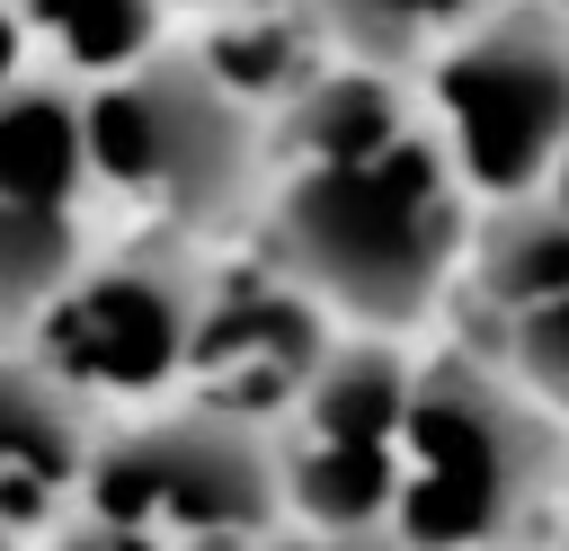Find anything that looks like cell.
Returning <instances> with one entry per match:
<instances>
[{"label": "cell", "instance_id": "4fadbf2b", "mask_svg": "<svg viewBox=\"0 0 569 551\" xmlns=\"http://www.w3.org/2000/svg\"><path fill=\"white\" fill-rule=\"evenodd\" d=\"M80 169V107H62L53 89L0 98V204H71Z\"/></svg>", "mask_w": 569, "mask_h": 551}, {"label": "cell", "instance_id": "7c38bea8", "mask_svg": "<svg viewBox=\"0 0 569 551\" xmlns=\"http://www.w3.org/2000/svg\"><path fill=\"white\" fill-rule=\"evenodd\" d=\"M276 489L293 524L365 533L391 524V444H347V435H293L276 453Z\"/></svg>", "mask_w": 569, "mask_h": 551}, {"label": "cell", "instance_id": "2e32d148", "mask_svg": "<svg viewBox=\"0 0 569 551\" xmlns=\"http://www.w3.org/2000/svg\"><path fill=\"white\" fill-rule=\"evenodd\" d=\"M489 364H498V373H507V382H516L533 409H551V418L569 427V293L507 311V320H498Z\"/></svg>", "mask_w": 569, "mask_h": 551}, {"label": "cell", "instance_id": "5bb4252c", "mask_svg": "<svg viewBox=\"0 0 569 551\" xmlns=\"http://www.w3.org/2000/svg\"><path fill=\"white\" fill-rule=\"evenodd\" d=\"M80 267L71 213L62 204H0V329L36 320Z\"/></svg>", "mask_w": 569, "mask_h": 551}, {"label": "cell", "instance_id": "9a60e30c", "mask_svg": "<svg viewBox=\"0 0 569 551\" xmlns=\"http://www.w3.org/2000/svg\"><path fill=\"white\" fill-rule=\"evenodd\" d=\"M489 0H311V18L356 53V62H418L427 44H445L462 18H480Z\"/></svg>", "mask_w": 569, "mask_h": 551}, {"label": "cell", "instance_id": "5b68a950", "mask_svg": "<svg viewBox=\"0 0 569 551\" xmlns=\"http://www.w3.org/2000/svg\"><path fill=\"white\" fill-rule=\"evenodd\" d=\"M80 151L107 187L160 196L178 222H213L249 196L258 124H249V98H231L204 62H160L116 80L80 116Z\"/></svg>", "mask_w": 569, "mask_h": 551}, {"label": "cell", "instance_id": "30bf717a", "mask_svg": "<svg viewBox=\"0 0 569 551\" xmlns=\"http://www.w3.org/2000/svg\"><path fill=\"white\" fill-rule=\"evenodd\" d=\"M400 400H409V355L391 338H347L311 364L302 400H293V435H347V444H391L400 435Z\"/></svg>", "mask_w": 569, "mask_h": 551}, {"label": "cell", "instance_id": "603a6c76", "mask_svg": "<svg viewBox=\"0 0 569 551\" xmlns=\"http://www.w3.org/2000/svg\"><path fill=\"white\" fill-rule=\"evenodd\" d=\"M151 551H169V542H151Z\"/></svg>", "mask_w": 569, "mask_h": 551}, {"label": "cell", "instance_id": "9c48e42d", "mask_svg": "<svg viewBox=\"0 0 569 551\" xmlns=\"http://www.w3.org/2000/svg\"><path fill=\"white\" fill-rule=\"evenodd\" d=\"M462 267H471V293L507 320L525 302H551L569 293V213L533 187V196H498L471 213L462 231Z\"/></svg>", "mask_w": 569, "mask_h": 551}, {"label": "cell", "instance_id": "3957f363", "mask_svg": "<svg viewBox=\"0 0 569 551\" xmlns=\"http://www.w3.org/2000/svg\"><path fill=\"white\" fill-rule=\"evenodd\" d=\"M436 142L462 196H533L569 142V27L551 0H489L427 62Z\"/></svg>", "mask_w": 569, "mask_h": 551}, {"label": "cell", "instance_id": "d6986e66", "mask_svg": "<svg viewBox=\"0 0 569 551\" xmlns=\"http://www.w3.org/2000/svg\"><path fill=\"white\" fill-rule=\"evenodd\" d=\"M542 196H551V204L569 213V142H560V160H551V178H542Z\"/></svg>", "mask_w": 569, "mask_h": 551}, {"label": "cell", "instance_id": "7402d4cb", "mask_svg": "<svg viewBox=\"0 0 569 551\" xmlns=\"http://www.w3.org/2000/svg\"><path fill=\"white\" fill-rule=\"evenodd\" d=\"M551 9H560V27H569V0H551Z\"/></svg>", "mask_w": 569, "mask_h": 551}, {"label": "cell", "instance_id": "6da1fadb", "mask_svg": "<svg viewBox=\"0 0 569 551\" xmlns=\"http://www.w3.org/2000/svg\"><path fill=\"white\" fill-rule=\"evenodd\" d=\"M462 231H471V196L427 124H409L365 160H293L267 213L284 284H302L320 311H347L373 338L418 329L445 302L462 267Z\"/></svg>", "mask_w": 569, "mask_h": 551}, {"label": "cell", "instance_id": "52a82bcc", "mask_svg": "<svg viewBox=\"0 0 569 551\" xmlns=\"http://www.w3.org/2000/svg\"><path fill=\"white\" fill-rule=\"evenodd\" d=\"M320 355H329V329H320V302L302 284H231V293L196 302V338H187L178 373L196 382V409L258 427V418L302 400Z\"/></svg>", "mask_w": 569, "mask_h": 551}, {"label": "cell", "instance_id": "277c9868", "mask_svg": "<svg viewBox=\"0 0 569 551\" xmlns=\"http://www.w3.org/2000/svg\"><path fill=\"white\" fill-rule=\"evenodd\" d=\"M80 480H89L98 524H124V533L169 542V551H240V542H267L284 515L267 435L249 418H222V409L133 427L107 453H89Z\"/></svg>", "mask_w": 569, "mask_h": 551}, {"label": "cell", "instance_id": "8fae6325", "mask_svg": "<svg viewBox=\"0 0 569 551\" xmlns=\"http://www.w3.org/2000/svg\"><path fill=\"white\" fill-rule=\"evenodd\" d=\"M409 133V98L391 80V62H347V71H311L293 89V116H284V142L293 160H365L382 142Z\"/></svg>", "mask_w": 569, "mask_h": 551}, {"label": "cell", "instance_id": "ffe728a7", "mask_svg": "<svg viewBox=\"0 0 569 551\" xmlns=\"http://www.w3.org/2000/svg\"><path fill=\"white\" fill-rule=\"evenodd\" d=\"M9 71H18V27L0 18V89H9Z\"/></svg>", "mask_w": 569, "mask_h": 551}, {"label": "cell", "instance_id": "cb8c5ba5", "mask_svg": "<svg viewBox=\"0 0 569 551\" xmlns=\"http://www.w3.org/2000/svg\"><path fill=\"white\" fill-rule=\"evenodd\" d=\"M0 551H9V533H0Z\"/></svg>", "mask_w": 569, "mask_h": 551}, {"label": "cell", "instance_id": "e0dca14e", "mask_svg": "<svg viewBox=\"0 0 569 551\" xmlns=\"http://www.w3.org/2000/svg\"><path fill=\"white\" fill-rule=\"evenodd\" d=\"M27 18L89 71H124L151 44V0H27Z\"/></svg>", "mask_w": 569, "mask_h": 551}, {"label": "cell", "instance_id": "ba28073f", "mask_svg": "<svg viewBox=\"0 0 569 551\" xmlns=\"http://www.w3.org/2000/svg\"><path fill=\"white\" fill-rule=\"evenodd\" d=\"M89 471V418L80 391L44 364H0V515L44 507Z\"/></svg>", "mask_w": 569, "mask_h": 551}, {"label": "cell", "instance_id": "7a4b0ae2", "mask_svg": "<svg viewBox=\"0 0 569 551\" xmlns=\"http://www.w3.org/2000/svg\"><path fill=\"white\" fill-rule=\"evenodd\" d=\"M569 471V427L489 355L409 364L391 435V533L409 551H516Z\"/></svg>", "mask_w": 569, "mask_h": 551}, {"label": "cell", "instance_id": "ac0fdd59", "mask_svg": "<svg viewBox=\"0 0 569 551\" xmlns=\"http://www.w3.org/2000/svg\"><path fill=\"white\" fill-rule=\"evenodd\" d=\"M258 551H409L391 524H365V533H329V524H302V533H267Z\"/></svg>", "mask_w": 569, "mask_h": 551}, {"label": "cell", "instance_id": "8992f818", "mask_svg": "<svg viewBox=\"0 0 569 551\" xmlns=\"http://www.w3.org/2000/svg\"><path fill=\"white\" fill-rule=\"evenodd\" d=\"M196 302H204V284L160 249L107 258L89 276L71 267V284L36 311L44 320V373L71 391H160L187 364Z\"/></svg>", "mask_w": 569, "mask_h": 551}, {"label": "cell", "instance_id": "44dd1931", "mask_svg": "<svg viewBox=\"0 0 569 551\" xmlns=\"http://www.w3.org/2000/svg\"><path fill=\"white\" fill-rule=\"evenodd\" d=\"M551 515H560V551H569V471H560V498H551Z\"/></svg>", "mask_w": 569, "mask_h": 551}]
</instances>
